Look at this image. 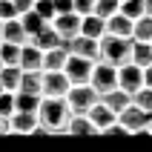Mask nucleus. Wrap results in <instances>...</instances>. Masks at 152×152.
<instances>
[{"instance_id": "nucleus-1", "label": "nucleus", "mask_w": 152, "mask_h": 152, "mask_svg": "<svg viewBox=\"0 0 152 152\" xmlns=\"http://www.w3.org/2000/svg\"><path fill=\"white\" fill-rule=\"evenodd\" d=\"M72 115L66 98H40V106H37V124L46 135H55V132H63L66 129V121Z\"/></svg>"}, {"instance_id": "nucleus-2", "label": "nucleus", "mask_w": 152, "mask_h": 152, "mask_svg": "<svg viewBox=\"0 0 152 152\" xmlns=\"http://www.w3.org/2000/svg\"><path fill=\"white\" fill-rule=\"evenodd\" d=\"M132 52V37H118V34H106L98 37V60H106L112 66H121L129 60Z\"/></svg>"}, {"instance_id": "nucleus-3", "label": "nucleus", "mask_w": 152, "mask_h": 152, "mask_svg": "<svg viewBox=\"0 0 152 152\" xmlns=\"http://www.w3.org/2000/svg\"><path fill=\"white\" fill-rule=\"evenodd\" d=\"M89 83H92V89L98 95L115 89V86H118V66H112V63H106V60H95L92 75H89Z\"/></svg>"}, {"instance_id": "nucleus-4", "label": "nucleus", "mask_w": 152, "mask_h": 152, "mask_svg": "<svg viewBox=\"0 0 152 152\" xmlns=\"http://www.w3.org/2000/svg\"><path fill=\"white\" fill-rule=\"evenodd\" d=\"M72 80L66 77L63 69H52V72H43L40 75V95L43 98H66Z\"/></svg>"}, {"instance_id": "nucleus-5", "label": "nucleus", "mask_w": 152, "mask_h": 152, "mask_svg": "<svg viewBox=\"0 0 152 152\" xmlns=\"http://www.w3.org/2000/svg\"><path fill=\"white\" fill-rule=\"evenodd\" d=\"M98 98H101V95L92 89V83H72L69 92H66V103H69L72 112H86Z\"/></svg>"}, {"instance_id": "nucleus-6", "label": "nucleus", "mask_w": 152, "mask_h": 152, "mask_svg": "<svg viewBox=\"0 0 152 152\" xmlns=\"http://www.w3.org/2000/svg\"><path fill=\"white\" fill-rule=\"evenodd\" d=\"M92 66H95V60H92V58H83V55H72V52H69L63 72H66V77L72 80V83H89Z\"/></svg>"}, {"instance_id": "nucleus-7", "label": "nucleus", "mask_w": 152, "mask_h": 152, "mask_svg": "<svg viewBox=\"0 0 152 152\" xmlns=\"http://www.w3.org/2000/svg\"><path fill=\"white\" fill-rule=\"evenodd\" d=\"M118 86L124 89V92H138L141 86H144V66H138V63H132V60H126V63H121L118 66Z\"/></svg>"}, {"instance_id": "nucleus-8", "label": "nucleus", "mask_w": 152, "mask_h": 152, "mask_svg": "<svg viewBox=\"0 0 152 152\" xmlns=\"http://www.w3.org/2000/svg\"><path fill=\"white\" fill-rule=\"evenodd\" d=\"M118 121L129 132H146V126H149V121H152V112H144L141 106L129 103V106H124V109L118 112Z\"/></svg>"}, {"instance_id": "nucleus-9", "label": "nucleus", "mask_w": 152, "mask_h": 152, "mask_svg": "<svg viewBox=\"0 0 152 152\" xmlns=\"http://www.w3.org/2000/svg\"><path fill=\"white\" fill-rule=\"evenodd\" d=\"M49 23H52V29H55L63 40H69V37L80 34V15H77V12H60V15L52 17Z\"/></svg>"}, {"instance_id": "nucleus-10", "label": "nucleus", "mask_w": 152, "mask_h": 152, "mask_svg": "<svg viewBox=\"0 0 152 152\" xmlns=\"http://www.w3.org/2000/svg\"><path fill=\"white\" fill-rule=\"evenodd\" d=\"M17 66L26 69V72H43V49H37L32 40H26L20 46V60Z\"/></svg>"}, {"instance_id": "nucleus-11", "label": "nucleus", "mask_w": 152, "mask_h": 152, "mask_svg": "<svg viewBox=\"0 0 152 152\" xmlns=\"http://www.w3.org/2000/svg\"><path fill=\"white\" fill-rule=\"evenodd\" d=\"M63 46H66L72 55H83V58L98 60V40H95V37H86V34H75V37L63 40Z\"/></svg>"}, {"instance_id": "nucleus-12", "label": "nucleus", "mask_w": 152, "mask_h": 152, "mask_svg": "<svg viewBox=\"0 0 152 152\" xmlns=\"http://www.w3.org/2000/svg\"><path fill=\"white\" fill-rule=\"evenodd\" d=\"M9 126L17 135H34V129L40 126L37 124V112H12L9 115Z\"/></svg>"}, {"instance_id": "nucleus-13", "label": "nucleus", "mask_w": 152, "mask_h": 152, "mask_svg": "<svg viewBox=\"0 0 152 152\" xmlns=\"http://www.w3.org/2000/svg\"><path fill=\"white\" fill-rule=\"evenodd\" d=\"M86 115H89V121L95 124V129H98V132H103V129L109 126L112 121H118V115H115V112H112L109 106L101 101V98H98V101H95L92 106L86 109Z\"/></svg>"}, {"instance_id": "nucleus-14", "label": "nucleus", "mask_w": 152, "mask_h": 152, "mask_svg": "<svg viewBox=\"0 0 152 152\" xmlns=\"http://www.w3.org/2000/svg\"><path fill=\"white\" fill-rule=\"evenodd\" d=\"M63 132H69V135H98V129H95V124L89 121L86 112H72Z\"/></svg>"}, {"instance_id": "nucleus-15", "label": "nucleus", "mask_w": 152, "mask_h": 152, "mask_svg": "<svg viewBox=\"0 0 152 152\" xmlns=\"http://www.w3.org/2000/svg\"><path fill=\"white\" fill-rule=\"evenodd\" d=\"M0 40H9V43H26V40H29V34H26L20 17H9V20H3Z\"/></svg>"}, {"instance_id": "nucleus-16", "label": "nucleus", "mask_w": 152, "mask_h": 152, "mask_svg": "<svg viewBox=\"0 0 152 152\" xmlns=\"http://www.w3.org/2000/svg\"><path fill=\"white\" fill-rule=\"evenodd\" d=\"M29 40H32L37 49H43V52H46V49H55V46H60V43H63V37H60V34L52 29V23H46L40 32H34Z\"/></svg>"}, {"instance_id": "nucleus-17", "label": "nucleus", "mask_w": 152, "mask_h": 152, "mask_svg": "<svg viewBox=\"0 0 152 152\" xmlns=\"http://www.w3.org/2000/svg\"><path fill=\"white\" fill-rule=\"evenodd\" d=\"M103 32H106V20L103 17H98L95 12H89V15L80 17V34H86V37H103Z\"/></svg>"}, {"instance_id": "nucleus-18", "label": "nucleus", "mask_w": 152, "mask_h": 152, "mask_svg": "<svg viewBox=\"0 0 152 152\" xmlns=\"http://www.w3.org/2000/svg\"><path fill=\"white\" fill-rule=\"evenodd\" d=\"M106 34H118V37H132V20H129L126 15H121V12L109 15V17H106Z\"/></svg>"}, {"instance_id": "nucleus-19", "label": "nucleus", "mask_w": 152, "mask_h": 152, "mask_svg": "<svg viewBox=\"0 0 152 152\" xmlns=\"http://www.w3.org/2000/svg\"><path fill=\"white\" fill-rule=\"evenodd\" d=\"M66 58H69V49L60 43L55 49H46L43 52V72H52V69H63L66 66Z\"/></svg>"}, {"instance_id": "nucleus-20", "label": "nucleus", "mask_w": 152, "mask_h": 152, "mask_svg": "<svg viewBox=\"0 0 152 152\" xmlns=\"http://www.w3.org/2000/svg\"><path fill=\"white\" fill-rule=\"evenodd\" d=\"M101 101L106 103V106H109L115 115H118L124 106H129V103H132V95H129V92H124L121 86H115V89H109V92H103V95H101Z\"/></svg>"}, {"instance_id": "nucleus-21", "label": "nucleus", "mask_w": 152, "mask_h": 152, "mask_svg": "<svg viewBox=\"0 0 152 152\" xmlns=\"http://www.w3.org/2000/svg\"><path fill=\"white\" fill-rule=\"evenodd\" d=\"M129 60H132V63H138V66H149V63H152V43L135 40V37H132V52H129Z\"/></svg>"}, {"instance_id": "nucleus-22", "label": "nucleus", "mask_w": 152, "mask_h": 152, "mask_svg": "<svg viewBox=\"0 0 152 152\" xmlns=\"http://www.w3.org/2000/svg\"><path fill=\"white\" fill-rule=\"evenodd\" d=\"M40 98L43 95H34V92H15V112H37L40 106Z\"/></svg>"}, {"instance_id": "nucleus-23", "label": "nucleus", "mask_w": 152, "mask_h": 152, "mask_svg": "<svg viewBox=\"0 0 152 152\" xmlns=\"http://www.w3.org/2000/svg\"><path fill=\"white\" fill-rule=\"evenodd\" d=\"M132 37H135V40H146V43L152 40V15L144 12L141 17L132 20Z\"/></svg>"}, {"instance_id": "nucleus-24", "label": "nucleus", "mask_w": 152, "mask_h": 152, "mask_svg": "<svg viewBox=\"0 0 152 152\" xmlns=\"http://www.w3.org/2000/svg\"><path fill=\"white\" fill-rule=\"evenodd\" d=\"M20 75H23L20 66H3V69H0V83H3V89H6V92H17Z\"/></svg>"}, {"instance_id": "nucleus-25", "label": "nucleus", "mask_w": 152, "mask_h": 152, "mask_svg": "<svg viewBox=\"0 0 152 152\" xmlns=\"http://www.w3.org/2000/svg\"><path fill=\"white\" fill-rule=\"evenodd\" d=\"M20 46H23V43L0 40V60H3V66H17V60H20Z\"/></svg>"}, {"instance_id": "nucleus-26", "label": "nucleus", "mask_w": 152, "mask_h": 152, "mask_svg": "<svg viewBox=\"0 0 152 152\" xmlns=\"http://www.w3.org/2000/svg\"><path fill=\"white\" fill-rule=\"evenodd\" d=\"M17 17H20V23H23V29H26V34H29V37H32L34 32H40L43 26H46V20H43V17L34 12V9H29V12H23V15H17Z\"/></svg>"}, {"instance_id": "nucleus-27", "label": "nucleus", "mask_w": 152, "mask_h": 152, "mask_svg": "<svg viewBox=\"0 0 152 152\" xmlns=\"http://www.w3.org/2000/svg\"><path fill=\"white\" fill-rule=\"evenodd\" d=\"M40 75L43 72H26L23 69V75H20V92H34V95H40Z\"/></svg>"}, {"instance_id": "nucleus-28", "label": "nucleus", "mask_w": 152, "mask_h": 152, "mask_svg": "<svg viewBox=\"0 0 152 152\" xmlns=\"http://www.w3.org/2000/svg\"><path fill=\"white\" fill-rule=\"evenodd\" d=\"M132 103L144 112H152V86H141L138 92H132Z\"/></svg>"}, {"instance_id": "nucleus-29", "label": "nucleus", "mask_w": 152, "mask_h": 152, "mask_svg": "<svg viewBox=\"0 0 152 152\" xmlns=\"http://www.w3.org/2000/svg\"><path fill=\"white\" fill-rule=\"evenodd\" d=\"M121 15H126L129 20H135V17L144 15V0H121Z\"/></svg>"}, {"instance_id": "nucleus-30", "label": "nucleus", "mask_w": 152, "mask_h": 152, "mask_svg": "<svg viewBox=\"0 0 152 152\" xmlns=\"http://www.w3.org/2000/svg\"><path fill=\"white\" fill-rule=\"evenodd\" d=\"M118 9H121V0H95V15L103 17V20L109 15H115Z\"/></svg>"}, {"instance_id": "nucleus-31", "label": "nucleus", "mask_w": 152, "mask_h": 152, "mask_svg": "<svg viewBox=\"0 0 152 152\" xmlns=\"http://www.w3.org/2000/svg\"><path fill=\"white\" fill-rule=\"evenodd\" d=\"M32 9L43 17V20H46V23L55 17V3H52V0H34V6H32Z\"/></svg>"}, {"instance_id": "nucleus-32", "label": "nucleus", "mask_w": 152, "mask_h": 152, "mask_svg": "<svg viewBox=\"0 0 152 152\" xmlns=\"http://www.w3.org/2000/svg\"><path fill=\"white\" fill-rule=\"evenodd\" d=\"M15 112V92H0V115Z\"/></svg>"}, {"instance_id": "nucleus-33", "label": "nucleus", "mask_w": 152, "mask_h": 152, "mask_svg": "<svg viewBox=\"0 0 152 152\" xmlns=\"http://www.w3.org/2000/svg\"><path fill=\"white\" fill-rule=\"evenodd\" d=\"M72 9L83 17V15H89V12H95V0H72Z\"/></svg>"}, {"instance_id": "nucleus-34", "label": "nucleus", "mask_w": 152, "mask_h": 152, "mask_svg": "<svg viewBox=\"0 0 152 152\" xmlns=\"http://www.w3.org/2000/svg\"><path fill=\"white\" fill-rule=\"evenodd\" d=\"M9 17H17V9L12 0H0V20H9Z\"/></svg>"}, {"instance_id": "nucleus-35", "label": "nucleus", "mask_w": 152, "mask_h": 152, "mask_svg": "<svg viewBox=\"0 0 152 152\" xmlns=\"http://www.w3.org/2000/svg\"><path fill=\"white\" fill-rule=\"evenodd\" d=\"M101 135H129V129L124 126L121 121H112V124H109V126H106V129H103Z\"/></svg>"}, {"instance_id": "nucleus-36", "label": "nucleus", "mask_w": 152, "mask_h": 152, "mask_svg": "<svg viewBox=\"0 0 152 152\" xmlns=\"http://www.w3.org/2000/svg\"><path fill=\"white\" fill-rule=\"evenodd\" d=\"M55 3V15H60V12H75L72 9V0H52Z\"/></svg>"}, {"instance_id": "nucleus-37", "label": "nucleus", "mask_w": 152, "mask_h": 152, "mask_svg": "<svg viewBox=\"0 0 152 152\" xmlns=\"http://www.w3.org/2000/svg\"><path fill=\"white\" fill-rule=\"evenodd\" d=\"M15 3V9H17V15H23V12H29V9L34 6V0H12Z\"/></svg>"}, {"instance_id": "nucleus-38", "label": "nucleus", "mask_w": 152, "mask_h": 152, "mask_svg": "<svg viewBox=\"0 0 152 152\" xmlns=\"http://www.w3.org/2000/svg\"><path fill=\"white\" fill-rule=\"evenodd\" d=\"M0 135H12V126H9V115H0Z\"/></svg>"}, {"instance_id": "nucleus-39", "label": "nucleus", "mask_w": 152, "mask_h": 152, "mask_svg": "<svg viewBox=\"0 0 152 152\" xmlns=\"http://www.w3.org/2000/svg\"><path fill=\"white\" fill-rule=\"evenodd\" d=\"M144 86H152V63L144 66Z\"/></svg>"}, {"instance_id": "nucleus-40", "label": "nucleus", "mask_w": 152, "mask_h": 152, "mask_svg": "<svg viewBox=\"0 0 152 152\" xmlns=\"http://www.w3.org/2000/svg\"><path fill=\"white\" fill-rule=\"evenodd\" d=\"M144 12H146V15H152V0H144Z\"/></svg>"}, {"instance_id": "nucleus-41", "label": "nucleus", "mask_w": 152, "mask_h": 152, "mask_svg": "<svg viewBox=\"0 0 152 152\" xmlns=\"http://www.w3.org/2000/svg\"><path fill=\"white\" fill-rule=\"evenodd\" d=\"M146 132H152V121H149V126H146Z\"/></svg>"}, {"instance_id": "nucleus-42", "label": "nucleus", "mask_w": 152, "mask_h": 152, "mask_svg": "<svg viewBox=\"0 0 152 152\" xmlns=\"http://www.w3.org/2000/svg\"><path fill=\"white\" fill-rule=\"evenodd\" d=\"M0 92H6V89H3V83H0Z\"/></svg>"}, {"instance_id": "nucleus-43", "label": "nucleus", "mask_w": 152, "mask_h": 152, "mask_svg": "<svg viewBox=\"0 0 152 152\" xmlns=\"http://www.w3.org/2000/svg\"><path fill=\"white\" fill-rule=\"evenodd\" d=\"M0 69H3V60H0Z\"/></svg>"}, {"instance_id": "nucleus-44", "label": "nucleus", "mask_w": 152, "mask_h": 152, "mask_svg": "<svg viewBox=\"0 0 152 152\" xmlns=\"http://www.w3.org/2000/svg\"><path fill=\"white\" fill-rule=\"evenodd\" d=\"M0 29H3V20H0Z\"/></svg>"}, {"instance_id": "nucleus-45", "label": "nucleus", "mask_w": 152, "mask_h": 152, "mask_svg": "<svg viewBox=\"0 0 152 152\" xmlns=\"http://www.w3.org/2000/svg\"><path fill=\"white\" fill-rule=\"evenodd\" d=\"M149 43H152V40H149Z\"/></svg>"}]
</instances>
